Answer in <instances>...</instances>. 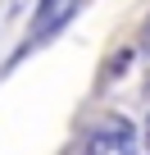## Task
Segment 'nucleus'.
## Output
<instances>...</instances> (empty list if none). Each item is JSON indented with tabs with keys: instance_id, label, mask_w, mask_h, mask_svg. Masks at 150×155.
I'll use <instances>...</instances> for the list:
<instances>
[{
	"instance_id": "f03ea898",
	"label": "nucleus",
	"mask_w": 150,
	"mask_h": 155,
	"mask_svg": "<svg viewBox=\"0 0 150 155\" xmlns=\"http://www.w3.org/2000/svg\"><path fill=\"white\" fill-rule=\"evenodd\" d=\"M59 5H68V0H41V9H37V18H32V32H37V41L50 32V18H55V9Z\"/></svg>"
},
{
	"instance_id": "7ed1b4c3",
	"label": "nucleus",
	"mask_w": 150,
	"mask_h": 155,
	"mask_svg": "<svg viewBox=\"0 0 150 155\" xmlns=\"http://www.w3.org/2000/svg\"><path fill=\"white\" fill-rule=\"evenodd\" d=\"M145 41H150V23H145Z\"/></svg>"
},
{
	"instance_id": "20e7f679",
	"label": "nucleus",
	"mask_w": 150,
	"mask_h": 155,
	"mask_svg": "<svg viewBox=\"0 0 150 155\" xmlns=\"http://www.w3.org/2000/svg\"><path fill=\"white\" fill-rule=\"evenodd\" d=\"M145 146H150V137H145Z\"/></svg>"
},
{
	"instance_id": "f257e3e1",
	"label": "nucleus",
	"mask_w": 150,
	"mask_h": 155,
	"mask_svg": "<svg viewBox=\"0 0 150 155\" xmlns=\"http://www.w3.org/2000/svg\"><path fill=\"white\" fill-rule=\"evenodd\" d=\"M105 146H114L118 155H136V128H132V119H123V114H109V119L100 123L96 141H91V155H100Z\"/></svg>"
}]
</instances>
